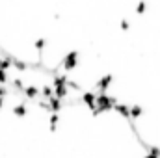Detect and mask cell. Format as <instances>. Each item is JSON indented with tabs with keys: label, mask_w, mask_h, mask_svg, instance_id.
<instances>
[{
	"label": "cell",
	"mask_w": 160,
	"mask_h": 158,
	"mask_svg": "<svg viewBox=\"0 0 160 158\" xmlns=\"http://www.w3.org/2000/svg\"><path fill=\"white\" fill-rule=\"evenodd\" d=\"M112 82H114V77H112V75H104V77H101V78L97 80V89H99V93H106V89L110 87Z\"/></svg>",
	"instance_id": "3957f363"
},
{
	"label": "cell",
	"mask_w": 160,
	"mask_h": 158,
	"mask_svg": "<svg viewBox=\"0 0 160 158\" xmlns=\"http://www.w3.org/2000/svg\"><path fill=\"white\" fill-rule=\"evenodd\" d=\"M58 121H60V116L58 114H50V130H56Z\"/></svg>",
	"instance_id": "9a60e30c"
},
{
	"label": "cell",
	"mask_w": 160,
	"mask_h": 158,
	"mask_svg": "<svg viewBox=\"0 0 160 158\" xmlns=\"http://www.w3.org/2000/svg\"><path fill=\"white\" fill-rule=\"evenodd\" d=\"M0 71H4V69H2V58H0Z\"/></svg>",
	"instance_id": "7402d4cb"
},
{
	"label": "cell",
	"mask_w": 160,
	"mask_h": 158,
	"mask_svg": "<svg viewBox=\"0 0 160 158\" xmlns=\"http://www.w3.org/2000/svg\"><path fill=\"white\" fill-rule=\"evenodd\" d=\"M13 114H15L17 117H24V116H26V106H24V104H17V106L13 108Z\"/></svg>",
	"instance_id": "8fae6325"
},
{
	"label": "cell",
	"mask_w": 160,
	"mask_h": 158,
	"mask_svg": "<svg viewBox=\"0 0 160 158\" xmlns=\"http://www.w3.org/2000/svg\"><path fill=\"white\" fill-rule=\"evenodd\" d=\"M95 95H97L95 91H86V93H82V102H84L89 110L95 106Z\"/></svg>",
	"instance_id": "5b68a950"
},
{
	"label": "cell",
	"mask_w": 160,
	"mask_h": 158,
	"mask_svg": "<svg viewBox=\"0 0 160 158\" xmlns=\"http://www.w3.org/2000/svg\"><path fill=\"white\" fill-rule=\"evenodd\" d=\"M45 45H47V41H45V39H38L36 43H34L36 50H43V48H45Z\"/></svg>",
	"instance_id": "ac0fdd59"
},
{
	"label": "cell",
	"mask_w": 160,
	"mask_h": 158,
	"mask_svg": "<svg viewBox=\"0 0 160 158\" xmlns=\"http://www.w3.org/2000/svg\"><path fill=\"white\" fill-rule=\"evenodd\" d=\"M54 89V97H58V99H65L67 95H69V87L67 86H56V87H52Z\"/></svg>",
	"instance_id": "ba28073f"
},
{
	"label": "cell",
	"mask_w": 160,
	"mask_h": 158,
	"mask_svg": "<svg viewBox=\"0 0 160 158\" xmlns=\"http://www.w3.org/2000/svg\"><path fill=\"white\" fill-rule=\"evenodd\" d=\"M13 87H15V89H19V91H22V89H24V82L17 77V78H13Z\"/></svg>",
	"instance_id": "2e32d148"
},
{
	"label": "cell",
	"mask_w": 160,
	"mask_h": 158,
	"mask_svg": "<svg viewBox=\"0 0 160 158\" xmlns=\"http://www.w3.org/2000/svg\"><path fill=\"white\" fill-rule=\"evenodd\" d=\"M121 30H128V28H130V24H128V21H121Z\"/></svg>",
	"instance_id": "ffe728a7"
},
{
	"label": "cell",
	"mask_w": 160,
	"mask_h": 158,
	"mask_svg": "<svg viewBox=\"0 0 160 158\" xmlns=\"http://www.w3.org/2000/svg\"><path fill=\"white\" fill-rule=\"evenodd\" d=\"M142 114H143V108H142L140 104H132V106L128 108V116H130V119H140Z\"/></svg>",
	"instance_id": "52a82bcc"
},
{
	"label": "cell",
	"mask_w": 160,
	"mask_h": 158,
	"mask_svg": "<svg viewBox=\"0 0 160 158\" xmlns=\"http://www.w3.org/2000/svg\"><path fill=\"white\" fill-rule=\"evenodd\" d=\"M67 82H69L67 75H56L54 80H52V87H56V86H67Z\"/></svg>",
	"instance_id": "30bf717a"
},
{
	"label": "cell",
	"mask_w": 160,
	"mask_h": 158,
	"mask_svg": "<svg viewBox=\"0 0 160 158\" xmlns=\"http://www.w3.org/2000/svg\"><path fill=\"white\" fill-rule=\"evenodd\" d=\"M78 52L77 50H73V52H69V54H65V58H63V62H62V67L65 69V71H73V69H77L78 67Z\"/></svg>",
	"instance_id": "7a4b0ae2"
},
{
	"label": "cell",
	"mask_w": 160,
	"mask_h": 158,
	"mask_svg": "<svg viewBox=\"0 0 160 158\" xmlns=\"http://www.w3.org/2000/svg\"><path fill=\"white\" fill-rule=\"evenodd\" d=\"M2 108H4V99L0 97V110H2Z\"/></svg>",
	"instance_id": "44dd1931"
},
{
	"label": "cell",
	"mask_w": 160,
	"mask_h": 158,
	"mask_svg": "<svg viewBox=\"0 0 160 158\" xmlns=\"http://www.w3.org/2000/svg\"><path fill=\"white\" fill-rule=\"evenodd\" d=\"M6 95H8V89H6V86H4V84H0V97L4 99Z\"/></svg>",
	"instance_id": "d6986e66"
},
{
	"label": "cell",
	"mask_w": 160,
	"mask_h": 158,
	"mask_svg": "<svg viewBox=\"0 0 160 158\" xmlns=\"http://www.w3.org/2000/svg\"><path fill=\"white\" fill-rule=\"evenodd\" d=\"M11 65H13L17 71H26V63H24V62H19V60H11Z\"/></svg>",
	"instance_id": "5bb4252c"
},
{
	"label": "cell",
	"mask_w": 160,
	"mask_h": 158,
	"mask_svg": "<svg viewBox=\"0 0 160 158\" xmlns=\"http://www.w3.org/2000/svg\"><path fill=\"white\" fill-rule=\"evenodd\" d=\"M143 158H160V149L158 147H149L147 155H145Z\"/></svg>",
	"instance_id": "4fadbf2b"
},
{
	"label": "cell",
	"mask_w": 160,
	"mask_h": 158,
	"mask_svg": "<svg viewBox=\"0 0 160 158\" xmlns=\"http://www.w3.org/2000/svg\"><path fill=\"white\" fill-rule=\"evenodd\" d=\"M47 104H48V112L50 114H58L60 110H62V99H58V97H50V99H47Z\"/></svg>",
	"instance_id": "277c9868"
},
{
	"label": "cell",
	"mask_w": 160,
	"mask_h": 158,
	"mask_svg": "<svg viewBox=\"0 0 160 158\" xmlns=\"http://www.w3.org/2000/svg\"><path fill=\"white\" fill-rule=\"evenodd\" d=\"M116 102H118V99L112 97V95H108V93H97V95H95V106H97L102 114L114 110Z\"/></svg>",
	"instance_id": "6da1fadb"
},
{
	"label": "cell",
	"mask_w": 160,
	"mask_h": 158,
	"mask_svg": "<svg viewBox=\"0 0 160 158\" xmlns=\"http://www.w3.org/2000/svg\"><path fill=\"white\" fill-rule=\"evenodd\" d=\"M41 95H43L45 99H50V97L54 95V89H52V86H43V87H41Z\"/></svg>",
	"instance_id": "7c38bea8"
},
{
	"label": "cell",
	"mask_w": 160,
	"mask_h": 158,
	"mask_svg": "<svg viewBox=\"0 0 160 158\" xmlns=\"http://www.w3.org/2000/svg\"><path fill=\"white\" fill-rule=\"evenodd\" d=\"M128 108H130V106H127V104H119V102H116V106H114V110L125 119H130V116H128Z\"/></svg>",
	"instance_id": "9c48e42d"
},
{
	"label": "cell",
	"mask_w": 160,
	"mask_h": 158,
	"mask_svg": "<svg viewBox=\"0 0 160 158\" xmlns=\"http://www.w3.org/2000/svg\"><path fill=\"white\" fill-rule=\"evenodd\" d=\"M136 13H138V15H143V13H145V2H143V0L136 4Z\"/></svg>",
	"instance_id": "e0dca14e"
},
{
	"label": "cell",
	"mask_w": 160,
	"mask_h": 158,
	"mask_svg": "<svg viewBox=\"0 0 160 158\" xmlns=\"http://www.w3.org/2000/svg\"><path fill=\"white\" fill-rule=\"evenodd\" d=\"M22 93L26 95V99H30V101H34L38 95H39V87H36V86H24V89H22Z\"/></svg>",
	"instance_id": "8992f818"
}]
</instances>
